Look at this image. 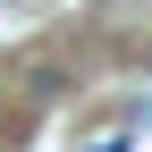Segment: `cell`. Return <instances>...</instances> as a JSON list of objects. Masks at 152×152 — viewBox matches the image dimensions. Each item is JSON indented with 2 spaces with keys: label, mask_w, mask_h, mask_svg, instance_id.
Listing matches in <instances>:
<instances>
[{
  "label": "cell",
  "mask_w": 152,
  "mask_h": 152,
  "mask_svg": "<svg viewBox=\"0 0 152 152\" xmlns=\"http://www.w3.org/2000/svg\"><path fill=\"white\" fill-rule=\"evenodd\" d=\"M127 144H135V127H127V118H102V127H93L76 152H127Z\"/></svg>",
  "instance_id": "6da1fadb"
}]
</instances>
